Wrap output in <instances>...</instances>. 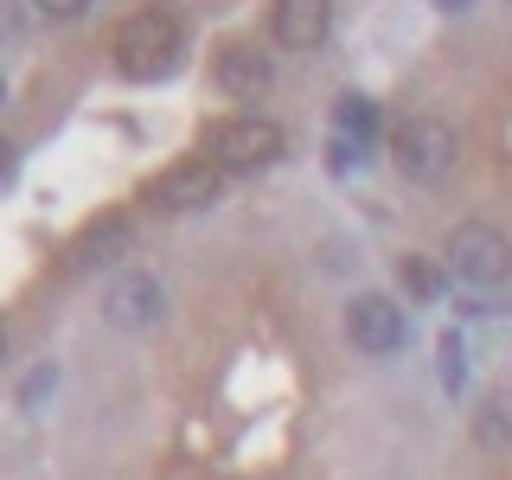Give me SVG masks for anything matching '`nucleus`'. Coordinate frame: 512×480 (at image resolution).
<instances>
[{"instance_id": "9d476101", "label": "nucleus", "mask_w": 512, "mask_h": 480, "mask_svg": "<svg viewBox=\"0 0 512 480\" xmlns=\"http://www.w3.org/2000/svg\"><path fill=\"white\" fill-rule=\"evenodd\" d=\"M378 122H384V116H378V103H372V96H340V103H333V135L359 141V148L378 135Z\"/></svg>"}, {"instance_id": "6ab92c4d", "label": "nucleus", "mask_w": 512, "mask_h": 480, "mask_svg": "<svg viewBox=\"0 0 512 480\" xmlns=\"http://www.w3.org/2000/svg\"><path fill=\"white\" fill-rule=\"evenodd\" d=\"M13 167V148H7V135H0V173H7Z\"/></svg>"}, {"instance_id": "7ed1b4c3", "label": "nucleus", "mask_w": 512, "mask_h": 480, "mask_svg": "<svg viewBox=\"0 0 512 480\" xmlns=\"http://www.w3.org/2000/svg\"><path fill=\"white\" fill-rule=\"evenodd\" d=\"M397 173L416 186H436L448 167H455V154H461V141H455V128L436 122V116H410L404 128H397Z\"/></svg>"}, {"instance_id": "4468645a", "label": "nucleus", "mask_w": 512, "mask_h": 480, "mask_svg": "<svg viewBox=\"0 0 512 480\" xmlns=\"http://www.w3.org/2000/svg\"><path fill=\"white\" fill-rule=\"evenodd\" d=\"M461 378H468V346H461V333H448L442 340V384L461 391Z\"/></svg>"}, {"instance_id": "6e6552de", "label": "nucleus", "mask_w": 512, "mask_h": 480, "mask_svg": "<svg viewBox=\"0 0 512 480\" xmlns=\"http://www.w3.org/2000/svg\"><path fill=\"white\" fill-rule=\"evenodd\" d=\"M218 84H224V96H237V103H256V96L276 84V64H269V52H256V45H224Z\"/></svg>"}, {"instance_id": "dca6fc26", "label": "nucleus", "mask_w": 512, "mask_h": 480, "mask_svg": "<svg viewBox=\"0 0 512 480\" xmlns=\"http://www.w3.org/2000/svg\"><path fill=\"white\" fill-rule=\"evenodd\" d=\"M39 13H52V20H77V13L90 7V0H32Z\"/></svg>"}, {"instance_id": "1a4fd4ad", "label": "nucleus", "mask_w": 512, "mask_h": 480, "mask_svg": "<svg viewBox=\"0 0 512 480\" xmlns=\"http://www.w3.org/2000/svg\"><path fill=\"white\" fill-rule=\"evenodd\" d=\"M333 32V0H276V39L288 52H314Z\"/></svg>"}, {"instance_id": "39448f33", "label": "nucleus", "mask_w": 512, "mask_h": 480, "mask_svg": "<svg viewBox=\"0 0 512 480\" xmlns=\"http://www.w3.org/2000/svg\"><path fill=\"white\" fill-rule=\"evenodd\" d=\"M346 333H352V346L359 352H372V359H391L397 346H404V308H397L391 295H352V308H346Z\"/></svg>"}, {"instance_id": "f3484780", "label": "nucleus", "mask_w": 512, "mask_h": 480, "mask_svg": "<svg viewBox=\"0 0 512 480\" xmlns=\"http://www.w3.org/2000/svg\"><path fill=\"white\" fill-rule=\"evenodd\" d=\"M52 384H58V372H32V378H26V404H39Z\"/></svg>"}, {"instance_id": "aec40b11", "label": "nucleus", "mask_w": 512, "mask_h": 480, "mask_svg": "<svg viewBox=\"0 0 512 480\" xmlns=\"http://www.w3.org/2000/svg\"><path fill=\"white\" fill-rule=\"evenodd\" d=\"M0 352H7V333H0Z\"/></svg>"}, {"instance_id": "20e7f679", "label": "nucleus", "mask_w": 512, "mask_h": 480, "mask_svg": "<svg viewBox=\"0 0 512 480\" xmlns=\"http://www.w3.org/2000/svg\"><path fill=\"white\" fill-rule=\"evenodd\" d=\"M448 269L474 288H500L506 269H512V250H506L500 224H487V218L455 224V231H448Z\"/></svg>"}, {"instance_id": "0eeeda50", "label": "nucleus", "mask_w": 512, "mask_h": 480, "mask_svg": "<svg viewBox=\"0 0 512 480\" xmlns=\"http://www.w3.org/2000/svg\"><path fill=\"white\" fill-rule=\"evenodd\" d=\"M160 308H167V288H160L154 276H122V282L103 295V314L116 320V327H128V333L154 327V320H160Z\"/></svg>"}, {"instance_id": "2eb2a0df", "label": "nucleus", "mask_w": 512, "mask_h": 480, "mask_svg": "<svg viewBox=\"0 0 512 480\" xmlns=\"http://www.w3.org/2000/svg\"><path fill=\"white\" fill-rule=\"evenodd\" d=\"M26 32V13H20V0H0V45H13Z\"/></svg>"}, {"instance_id": "f8f14e48", "label": "nucleus", "mask_w": 512, "mask_h": 480, "mask_svg": "<svg viewBox=\"0 0 512 480\" xmlns=\"http://www.w3.org/2000/svg\"><path fill=\"white\" fill-rule=\"evenodd\" d=\"M397 282H404L416 301H436L442 295V269L429 263V256H404V263H397Z\"/></svg>"}, {"instance_id": "f257e3e1", "label": "nucleus", "mask_w": 512, "mask_h": 480, "mask_svg": "<svg viewBox=\"0 0 512 480\" xmlns=\"http://www.w3.org/2000/svg\"><path fill=\"white\" fill-rule=\"evenodd\" d=\"M116 64L135 84L167 77L173 64H180V20H173V13H135V20L116 32Z\"/></svg>"}, {"instance_id": "9b49d317", "label": "nucleus", "mask_w": 512, "mask_h": 480, "mask_svg": "<svg viewBox=\"0 0 512 480\" xmlns=\"http://www.w3.org/2000/svg\"><path fill=\"white\" fill-rule=\"evenodd\" d=\"M128 244V224L116 218V224H96V231L77 244V269H90V263H116V250Z\"/></svg>"}, {"instance_id": "ddd939ff", "label": "nucleus", "mask_w": 512, "mask_h": 480, "mask_svg": "<svg viewBox=\"0 0 512 480\" xmlns=\"http://www.w3.org/2000/svg\"><path fill=\"white\" fill-rule=\"evenodd\" d=\"M480 442H487L493 455H500V448L512 442V429H506V404H500V397H487V404H480Z\"/></svg>"}, {"instance_id": "423d86ee", "label": "nucleus", "mask_w": 512, "mask_h": 480, "mask_svg": "<svg viewBox=\"0 0 512 480\" xmlns=\"http://www.w3.org/2000/svg\"><path fill=\"white\" fill-rule=\"evenodd\" d=\"M218 192H224V173L212 160H186V167L154 180V205L160 212H199V205H218Z\"/></svg>"}, {"instance_id": "a211bd4d", "label": "nucleus", "mask_w": 512, "mask_h": 480, "mask_svg": "<svg viewBox=\"0 0 512 480\" xmlns=\"http://www.w3.org/2000/svg\"><path fill=\"white\" fill-rule=\"evenodd\" d=\"M474 0H436V13H468Z\"/></svg>"}, {"instance_id": "f03ea898", "label": "nucleus", "mask_w": 512, "mask_h": 480, "mask_svg": "<svg viewBox=\"0 0 512 480\" xmlns=\"http://www.w3.org/2000/svg\"><path fill=\"white\" fill-rule=\"evenodd\" d=\"M276 154H282V128L269 116H231L205 135V160H212L218 173H256Z\"/></svg>"}]
</instances>
